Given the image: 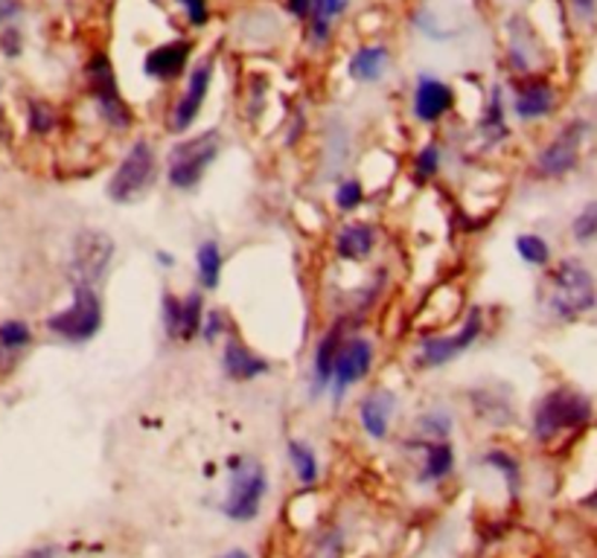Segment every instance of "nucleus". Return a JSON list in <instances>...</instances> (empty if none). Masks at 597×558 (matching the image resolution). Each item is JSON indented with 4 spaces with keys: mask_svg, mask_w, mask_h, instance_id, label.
<instances>
[{
    "mask_svg": "<svg viewBox=\"0 0 597 558\" xmlns=\"http://www.w3.org/2000/svg\"><path fill=\"white\" fill-rule=\"evenodd\" d=\"M592 422V401L574 387H553L536 401L534 417H531V434L536 443H553L565 431Z\"/></svg>",
    "mask_w": 597,
    "mask_h": 558,
    "instance_id": "1",
    "label": "nucleus"
},
{
    "mask_svg": "<svg viewBox=\"0 0 597 558\" xmlns=\"http://www.w3.org/2000/svg\"><path fill=\"white\" fill-rule=\"evenodd\" d=\"M597 306L595 276L580 259H562L548 276V311L557 320H577Z\"/></svg>",
    "mask_w": 597,
    "mask_h": 558,
    "instance_id": "2",
    "label": "nucleus"
},
{
    "mask_svg": "<svg viewBox=\"0 0 597 558\" xmlns=\"http://www.w3.org/2000/svg\"><path fill=\"white\" fill-rule=\"evenodd\" d=\"M158 169L161 166H158V154H155L153 142L143 140V137L134 140L123 154V160L117 163L114 175L108 177V201H114L120 207L141 201L158 181Z\"/></svg>",
    "mask_w": 597,
    "mask_h": 558,
    "instance_id": "3",
    "label": "nucleus"
},
{
    "mask_svg": "<svg viewBox=\"0 0 597 558\" xmlns=\"http://www.w3.org/2000/svg\"><path fill=\"white\" fill-rule=\"evenodd\" d=\"M219 151H222V134L216 128H207V132L172 146L170 158H167V181L172 189H179V193L196 189L205 181L207 169L219 158Z\"/></svg>",
    "mask_w": 597,
    "mask_h": 558,
    "instance_id": "4",
    "label": "nucleus"
},
{
    "mask_svg": "<svg viewBox=\"0 0 597 558\" xmlns=\"http://www.w3.org/2000/svg\"><path fill=\"white\" fill-rule=\"evenodd\" d=\"M102 300L94 285L73 283V300L68 309L47 318V328L68 344H88L102 328Z\"/></svg>",
    "mask_w": 597,
    "mask_h": 558,
    "instance_id": "5",
    "label": "nucleus"
},
{
    "mask_svg": "<svg viewBox=\"0 0 597 558\" xmlns=\"http://www.w3.org/2000/svg\"><path fill=\"white\" fill-rule=\"evenodd\" d=\"M85 85H88V94L94 99V106H97L99 116L114 132H129L134 123V111L123 99L114 64H111L106 53H94L88 59V64H85Z\"/></svg>",
    "mask_w": 597,
    "mask_h": 558,
    "instance_id": "6",
    "label": "nucleus"
},
{
    "mask_svg": "<svg viewBox=\"0 0 597 558\" xmlns=\"http://www.w3.org/2000/svg\"><path fill=\"white\" fill-rule=\"evenodd\" d=\"M268 478L263 462L254 457H242L231 462V486L224 497L222 512L236 523H248L259 514L263 497H266Z\"/></svg>",
    "mask_w": 597,
    "mask_h": 558,
    "instance_id": "7",
    "label": "nucleus"
},
{
    "mask_svg": "<svg viewBox=\"0 0 597 558\" xmlns=\"http://www.w3.org/2000/svg\"><path fill=\"white\" fill-rule=\"evenodd\" d=\"M114 239L106 231L88 227V231L76 233L71 250V280L73 283H85L99 288L106 280L111 259H114Z\"/></svg>",
    "mask_w": 597,
    "mask_h": 558,
    "instance_id": "8",
    "label": "nucleus"
},
{
    "mask_svg": "<svg viewBox=\"0 0 597 558\" xmlns=\"http://www.w3.org/2000/svg\"><path fill=\"white\" fill-rule=\"evenodd\" d=\"M484 332V311L478 306L466 311L464 323L461 328H455L452 335H428L419 340V352H417V367H426V370H435V367H446L452 363L455 358L470 349V346L482 337Z\"/></svg>",
    "mask_w": 597,
    "mask_h": 558,
    "instance_id": "9",
    "label": "nucleus"
},
{
    "mask_svg": "<svg viewBox=\"0 0 597 558\" xmlns=\"http://www.w3.org/2000/svg\"><path fill=\"white\" fill-rule=\"evenodd\" d=\"M376 361V346L370 337L362 335H344L339 346V355H336V363H332V396L336 401H341L348 396L358 382H365L370 370H374Z\"/></svg>",
    "mask_w": 597,
    "mask_h": 558,
    "instance_id": "10",
    "label": "nucleus"
},
{
    "mask_svg": "<svg viewBox=\"0 0 597 558\" xmlns=\"http://www.w3.org/2000/svg\"><path fill=\"white\" fill-rule=\"evenodd\" d=\"M588 123L586 120H571L565 128H560V134L553 137L548 146H545L539 154H536V175L539 177H565L569 172H574L580 163V151H583V142H586Z\"/></svg>",
    "mask_w": 597,
    "mask_h": 558,
    "instance_id": "11",
    "label": "nucleus"
},
{
    "mask_svg": "<svg viewBox=\"0 0 597 558\" xmlns=\"http://www.w3.org/2000/svg\"><path fill=\"white\" fill-rule=\"evenodd\" d=\"M210 82H214V62H198L187 76V90L181 94L175 108L170 114V132L184 134L193 128V123L202 114V108L207 102V94H210Z\"/></svg>",
    "mask_w": 597,
    "mask_h": 558,
    "instance_id": "12",
    "label": "nucleus"
},
{
    "mask_svg": "<svg viewBox=\"0 0 597 558\" xmlns=\"http://www.w3.org/2000/svg\"><path fill=\"white\" fill-rule=\"evenodd\" d=\"M452 108H455V90L449 88L443 79L423 73L414 85V97H411L414 120L423 125H437Z\"/></svg>",
    "mask_w": 597,
    "mask_h": 558,
    "instance_id": "13",
    "label": "nucleus"
},
{
    "mask_svg": "<svg viewBox=\"0 0 597 558\" xmlns=\"http://www.w3.org/2000/svg\"><path fill=\"white\" fill-rule=\"evenodd\" d=\"M190 59H193V41H190V38H175V41L153 47V50L146 53V59H143V73L153 82L170 85V82H179L181 76L187 73Z\"/></svg>",
    "mask_w": 597,
    "mask_h": 558,
    "instance_id": "14",
    "label": "nucleus"
},
{
    "mask_svg": "<svg viewBox=\"0 0 597 558\" xmlns=\"http://www.w3.org/2000/svg\"><path fill=\"white\" fill-rule=\"evenodd\" d=\"M268 370H271V363H268L263 355H257L251 346L242 344L240 337H228V344H224L222 352V372L228 382H257V379H263Z\"/></svg>",
    "mask_w": 597,
    "mask_h": 558,
    "instance_id": "15",
    "label": "nucleus"
},
{
    "mask_svg": "<svg viewBox=\"0 0 597 558\" xmlns=\"http://www.w3.org/2000/svg\"><path fill=\"white\" fill-rule=\"evenodd\" d=\"M397 413V396L391 390L367 393L362 405H358V422L370 439H385L391 431V419Z\"/></svg>",
    "mask_w": 597,
    "mask_h": 558,
    "instance_id": "16",
    "label": "nucleus"
},
{
    "mask_svg": "<svg viewBox=\"0 0 597 558\" xmlns=\"http://www.w3.org/2000/svg\"><path fill=\"white\" fill-rule=\"evenodd\" d=\"M33 344V328L24 320H3L0 323V382H7L19 370L21 358Z\"/></svg>",
    "mask_w": 597,
    "mask_h": 558,
    "instance_id": "17",
    "label": "nucleus"
},
{
    "mask_svg": "<svg viewBox=\"0 0 597 558\" xmlns=\"http://www.w3.org/2000/svg\"><path fill=\"white\" fill-rule=\"evenodd\" d=\"M344 340V323H336L318 337L313 355V396H321L332 382V363L339 355V346Z\"/></svg>",
    "mask_w": 597,
    "mask_h": 558,
    "instance_id": "18",
    "label": "nucleus"
},
{
    "mask_svg": "<svg viewBox=\"0 0 597 558\" xmlns=\"http://www.w3.org/2000/svg\"><path fill=\"white\" fill-rule=\"evenodd\" d=\"M332 245H336V253H339L341 259H348V262H362V259L370 257L376 248L374 224L348 222L344 227H339Z\"/></svg>",
    "mask_w": 597,
    "mask_h": 558,
    "instance_id": "19",
    "label": "nucleus"
},
{
    "mask_svg": "<svg viewBox=\"0 0 597 558\" xmlns=\"http://www.w3.org/2000/svg\"><path fill=\"white\" fill-rule=\"evenodd\" d=\"M557 108V94L548 82H525L513 97V111L519 120H543Z\"/></svg>",
    "mask_w": 597,
    "mask_h": 558,
    "instance_id": "20",
    "label": "nucleus"
},
{
    "mask_svg": "<svg viewBox=\"0 0 597 558\" xmlns=\"http://www.w3.org/2000/svg\"><path fill=\"white\" fill-rule=\"evenodd\" d=\"M391 64V50L382 45H365L358 47L356 53L350 55L348 73L353 82H362V85H374L385 76Z\"/></svg>",
    "mask_w": 597,
    "mask_h": 558,
    "instance_id": "21",
    "label": "nucleus"
},
{
    "mask_svg": "<svg viewBox=\"0 0 597 558\" xmlns=\"http://www.w3.org/2000/svg\"><path fill=\"white\" fill-rule=\"evenodd\" d=\"M417 448L423 451L419 483H440V480L452 474V469H455V451H452L449 439H426V443H417Z\"/></svg>",
    "mask_w": 597,
    "mask_h": 558,
    "instance_id": "22",
    "label": "nucleus"
},
{
    "mask_svg": "<svg viewBox=\"0 0 597 558\" xmlns=\"http://www.w3.org/2000/svg\"><path fill=\"white\" fill-rule=\"evenodd\" d=\"M222 271H224V253L219 248L216 239H205L196 248V274L198 283L205 292H216L219 283H222Z\"/></svg>",
    "mask_w": 597,
    "mask_h": 558,
    "instance_id": "23",
    "label": "nucleus"
},
{
    "mask_svg": "<svg viewBox=\"0 0 597 558\" xmlns=\"http://www.w3.org/2000/svg\"><path fill=\"white\" fill-rule=\"evenodd\" d=\"M350 0H313L309 12V29H313L315 45H324L332 33V24L348 12Z\"/></svg>",
    "mask_w": 597,
    "mask_h": 558,
    "instance_id": "24",
    "label": "nucleus"
},
{
    "mask_svg": "<svg viewBox=\"0 0 597 558\" xmlns=\"http://www.w3.org/2000/svg\"><path fill=\"white\" fill-rule=\"evenodd\" d=\"M482 137L487 142H499L510 134L508 123H504V102H501V88H492L490 99H487V108L482 114Z\"/></svg>",
    "mask_w": 597,
    "mask_h": 558,
    "instance_id": "25",
    "label": "nucleus"
},
{
    "mask_svg": "<svg viewBox=\"0 0 597 558\" xmlns=\"http://www.w3.org/2000/svg\"><path fill=\"white\" fill-rule=\"evenodd\" d=\"M289 460H292L294 478L301 480V483H306V486H313L315 480H318V474H321L318 457H315L313 448L306 443H301V439H292V443H289Z\"/></svg>",
    "mask_w": 597,
    "mask_h": 558,
    "instance_id": "26",
    "label": "nucleus"
},
{
    "mask_svg": "<svg viewBox=\"0 0 597 558\" xmlns=\"http://www.w3.org/2000/svg\"><path fill=\"white\" fill-rule=\"evenodd\" d=\"M516 253L522 257V262L534 268H545L551 262V248H548V241L543 236H536V233H519L516 236Z\"/></svg>",
    "mask_w": 597,
    "mask_h": 558,
    "instance_id": "27",
    "label": "nucleus"
},
{
    "mask_svg": "<svg viewBox=\"0 0 597 558\" xmlns=\"http://www.w3.org/2000/svg\"><path fill=\"white\" fill-rule=\"evenodd\" d=\"M161 320L167 337H170V340H181V332H184V297H179V294L172 292H163Z\"/></svg>",
    "mask_w": 597,
    "mask_h": 558,
    "instance_id": "28",
    "label": "nucleus"
},
{
    "mask_svg": "<svg viewBox=\"0 0 597 558\" xmlns=\"http://www.w3.org/2000/svg\"><path fill=\"white\" fill-rule=\"evenodd\" d=\"M27 125L33 134L47 137V134L53 132L56 125H59V114H56V108L50 106V102H45V99H29Z\"/></svg>",
    "mask_w": 597,
    "mask_h": 558,
    "instance_id": "29",
    "label": "nucleus"
},
{
    "mask_svg": "<svg viewBox=\"0 0 597 558\" xmlns=\"http://www.w3.org/2000/svg\"><path fill=\"white\" fill-rule=\"evenodd\" d=\"M414 175L417 181H431V177L440 175V166H443V149H440V142H426L423 149L414 154Z\"/></svg>",
    "mask_w": 597,
    "mask_h": 558,
    "instance_id": "30",
    "label": "nucleus"
},
{
    "mask_svg": "<svg viewBox=\"0 0 597 558\" xmlns=\"http://www.w3.org/2000/svg\"><path fill=\"white\" fill-rule=\"evenodd\" d=\"M205 297L202 292H193L184 297V332H181V340H196L198 332H202V320H205Z\"/></svg>",
    "mask_w": 597,
    "mask_h": 558,
    "instance_id": "31",
    "label": "nucleus"
},
{
    "mask_svg": "<svg viewBox=\"0 0 597 558\" xmlns=\"http://www.w3.org/2000/svg\"><path fill=\"white\" fill-rule=\"evenodd\" d=\"M417 431L419 436H426V439H446V436L452 434V417L440 408L426 410V413L417 419Z\"/></svg>",
    "mask_w": 597,
    "mask_h": 558,
    "instance_id": "32",
    "label": "nucleus"
},
{
    "mask_svg": "<svg viewBox=\"0 0 597 558\" xmlns=\"http://www.w3.org/2000/svg\"><path fill=\"white\" fill-rule=\"evenodd\" d=\"M365 204V184L356 177H348L336 186V207L341 213H356L358 207Z\"/></svg>",
    "mask_w": 597,
    "mask_h": 558,
    "instance_id": "33",
    "label": "nucleus"
},
{
    "mask_svg": "<svg viewBox=\"0 0 597 558\" xmlns=\"http://www.w3.org/2000/svg\"><path fill=\"white\" fill-rule=\"evenodd\" d=\"M571 236L577 245H588V241H595L597 236V201H588L577 215H574V222H571Z\"/></svg>",
    "mask_w": 597,
    "mask_h": 558,
    "instance_id": "34",
    "label": "nucleus"
},
{
    "mask_svg": "<svg viewBox=\"0 0 597 558\" xmlns=\"http://www.w3.org/2000/svg\"><path fill=\"white\" fill-rule=\"evenodd\" d=\"M228 328H231V318L222 309H207L198 337H205V344H216L219 337L228 335Z\"/></svg>",
    "mask_w": 597,
    "mask_h": 558,
    "instance_id": "35",
    "label": "nucleus"
},
{
    "mask_svg": "<svg viewBox=\"0 0 597 558\" xmlns=\"http://www.w3.org/2000/svg\"><path fill=\"white\" fill-rule=\"evenodd\" d=\"M484 462H487V466H496V469L504 474V480H508L510 492H516L519 488V462L513 460L508 451L496 448V451H490L487 457H484Z\"/></svg>",
    "mask_w": 597,
    "mask_h": 558,
    "instance_id": "36",
    "label": "nucleus"
},
{
    "mask_svg": "<svg viewBox=\"0 0 597 558\" xmlns=\"http://www.w3.org/2000/svg\"><path fill=\"white\" fill-rule=\"evenodd\" d=\"M179 3L193 27H205L210 21V0H179Z\"/></svg>",
    "mask_w": 597,
    "mask_h": 558,
    "instance_id": "37",
    "label": "nucleus"
},
{
    "mask_svg": "<svg viewBox=\"0 0 597 558\" xmlns=\"http://www.w3.org/2000/svg\"><path fill=\"white\" fill-rule=\"evenodd\" d=\"M0 50L10 55V59H15V55L21 53V33L15 27H7L3 29V36H0Z\"/></svg>",
    "mask_w": 597,
    "mask_h": 558,
    "instance_id": "38",
    "label": "nucleus"
},
{
    "mask_svg": "<svg viewBox=\"0 0 597 558\" xmlns=\"http://www.w3.org/2000/svg\"><path fill=\"white\" fill-rule=\"evenodd\" d=\"M285 10H289V15H294V18L306 21L309 18V12H313V0H285Z\"/></svg>",
    "mask_w": 597,
    "mask_h": 558,
    "instance_id": "39",
    "label": "nucleus"
},
{
    "mask_svg": "<svg viewBox=\"0 0 597 558\" xmlns=\"http://www.w3.org/2000/svg\"><path fill=\"white\" fill-rule=\"evenodd\" d=\"M21 12V0H0V24H7Z\"/></svg>",
    "mask_w": 597,
    "mask_h": 558,
    "instance_id": "40",
    "label": "nucleus"
},
{
    "mask_svg": "<svg viewBox=\"0 0 597 558\" xmlns=\"http://www.w3.org/2000/svg\"><path fill=\"white\" fill-rule=\"evenodd\" d=\"M24 558H64V553L59 547H38V549H29Z\"/></svg>",
    "mask_w": 597,
    "mask_h": 558,
    "instance_id": "41",
    "label": "nucleus"
},
{
    "mask_svg": "<svg viewBox=\"0 0 597 558\" xmlns=\"http://www.w3.org/2000/svg\"><path fill=\"white\" fill-rule=\"evenodd\" d=\"M155 259H161V265H163V268H172V265H175V259H172L170 253H167V250H158V253H155Z\"/></svg>",
    "mask_w": 597,
    "mask_h": 558,
    "instance_id": "42",
    "label": "nucleus"
},
{
    "mask_svg": "<svg viewBox=\"0 0 597 558\" xmlns=\"http://www.w3.org/2000/svg\"><path fill=\"white\" fill-rule=\"evenodd\" d=\"M222 558H251L248 553H245V549H228V553H224Z\"/></svg>",
    "mask_w": 597,
    "mask_h": 558,
    "instance_id": "43",
    "label": "nucleus"
},
{
    "mask_svg": "<svg viewBox=\"0 0 597 558\" xmlns=\"http://www.w3.org/2000/svg\"><path fill=\"white\" fill-rule=\"evenodd\" d=\"M586 506H592V509H597V492H595V495H592V497H588Z\"/></svg>",
    "mask_w": 597,
    "mask_h": 558,
    "instance_id": "44",
    "label": "nucleus"
}]
</instances>
